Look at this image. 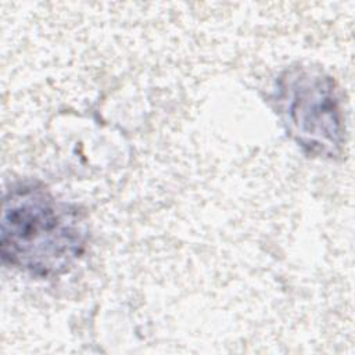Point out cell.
Here are the masks:
<instances>
[{"label": "cell", "mask_w": 355, "mask_h": 355, "mask_svg": "<svg viewBox=\"0 0 355 355\" xmlns=\"http://www.w3.org/2000/svg\"><path fill=\"white\" fill-rule=\"evenodd\" d=\"M86 214L39 182H18L6 190L0 219L4 263L40 279L68 273L89 244Z\"/></svg>", "instance_id": "1"}, {"label": "cell", "mask_w": 355, "mask_h": 355, "mask_svg": "<svg viewBox=\"0 0 355 355\" xmlns=\"http://www.w3.org/2000/svg\"><path fill=\"white\" fill-rule=\"evenodd\" d=\"M287 136L309 157L336 159L345 146V122L336 80L319 67L293 65L272 96Z\"/></svg>", "instance_id": "2"}]
</instances>
